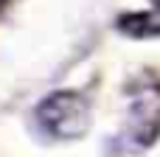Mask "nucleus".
Listing matches in <instances>:
<instances>
[{"label": "nucleus", "instance_id": "1", "mask_svg": "<svg viewBox=\"0 0 160 157\" xmlns=\"http://www.w3.org/2000/svg\"><path fill=\"white\" fill-rule=\"evenodd\" d=\"M37 121L53 138H79L87 129L90 112H87V104L79 93L59 90L37 107Z\"/></svg>", "mask_w": 160, "mask_h": 157}]
</instances>
